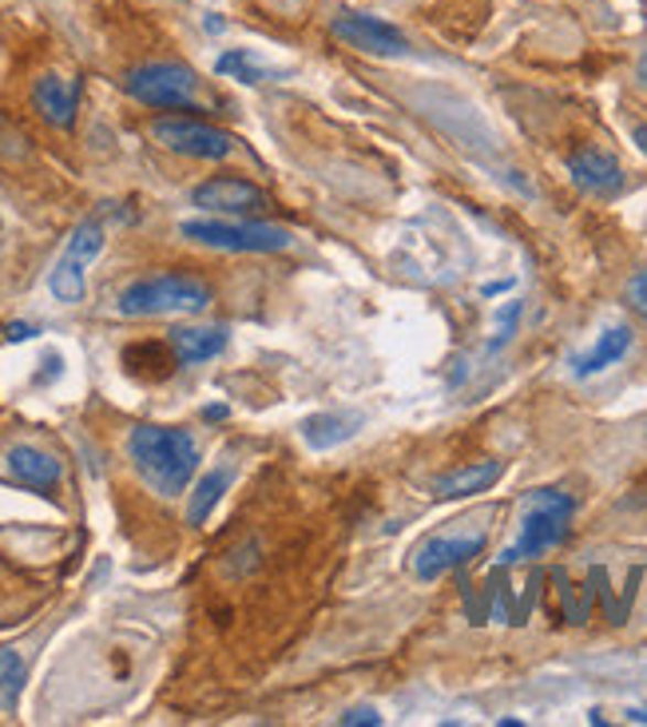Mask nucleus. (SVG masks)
<instances>
[{
	"mask_svg": "<svg viewBox=\"0 0 647 727\" xmlns=\"http://www.w3.org/2000/svg\"><path fill=\"white\" fill-rule=\"evenodd\" d=\"M128 458L160 498H180L200 469V446L187 429L136 426L128 434Z\"/></svg>",
	"mask_w": 647,
	"mask_h": 727,
	"instance_id": "f257e3e1",
	"label": "nucleus"
},
{
	"mask_svg": "<svg viewBox=\"0 0 647 727\" xmlns=\"http://www.w3.org/2000/svg\"><path fill=\"white\" fill-rule=\"evenodd\" d=\"M211 307V287L195 275H180V270H163V275H148L120 290L123 319H160V314H200Z\"/></svg>",
	"mask_w": 647,
	"mask_h": 727,
	"instance_id": "f03ea898",
	"label": "nucleus"
},
{
	"mask_svg": "<svg viewBox=\"0 0 647 727\" xmlns=\"http://www.w3.org/2000/svg\"><path fill=\"white\" fill-rule=\"evenodd\" d=\"M572 498L560 493V489H537L532 498H528V509H525V521H520V537L517 545L505 548V565L513 560H528V557H540L548 548H557L568 533V521H572Z\"/></svg>",
	"mask_w": 647,
	"mask_h": 727,
	"instance_id": "7ed1b4c3",
	"label": "nucleus"
},
{
	"mask_svg": "<svg viewBox=\"0 0 647 727\" xmlns=\"http://www.w3.org/2000/svg\"><path fill=\"white\" fill-rule=\"evenodd\" d=\"M180 235L200 247L230 250V255H270V250L290 247V231L242 220H187L180 223Z\"/></svg>",
	"mask_w": 647,
	"mask_h": 727,
	"instance_id": "20e7f679",
	"label": "nucleus"
},
{
	"mask_svg": "<svg viewBox=\"0 0 647 727\" xmlns=\"http://www.w3.org/2000/svg\"><path fill=\"white\" fill-rule=\"evenodd\" d=\"M195 72L187 64H171V61H155V64H143L136 68L123 81V92H128L131 100L143 104V108H163V111H183V108H195Z\"/></svg>",
	"mask_w": 647,
	"mask_h": 727,
	"instance_id": "39448f33",
	"label": "nucleus"
},
{
	"mask_svg": "<svg viewBox=\"0 0 647 727\" xmlns=\"http://www.w3.org/2000/svg\"><path fill=\"white\" fill-rule=\"evenodd\" d=\"M151 140L160 148L175 151V156H187V160H227L235 156V136L215 124L191 120V116H160L151 124Z\"/></svg>",
	"mask_w": 647,
	"mask_h": 727,
	"instance_id": "423d86ee",
	"label": "nucleus"
},
{
	"mask_svg": "<svg viewBox=\"0 0 647 727\" xmlns=\"http://www.w3.org/2000/svg\"><path fill=\"white\" fill-rule=\"evenodd\" d=\"M104 250V223L100 220H84L80 227L72 231L68 247H64L61 263L52 267L48 290L61 302H80L84 299V275H88V263Z\"/></svg>",
	"mask_w": 647,
	"mask_h": 727,
	"instance_id": "0eeeda50",
	"label": "nucleus"
},
{
	"mask_svg": "<svg viewBox=\"0 0 647 727\" xmlns=\"http://www.w3.org/2000/svg\"><path fill=\"white\" fill-rule=\"evenodd\" d=\"M191 203L203 211H215V215H230V220L259 215V211L270 207L267 191L255 188L250 180H239V175H215V180L200 183L191 191Z\"/></svg>",
	"mask_w": 647,
	"mask_h": 727,
	"instance_id": "6e6552de",
	"label": "nucleus"
},
{
	"mask_svg": "<svg viewBox=\"0 0 647 727\" xmlns=\"http://www.w3.org/2000/svg\"><path fill=\"white\" fill-rule=\"evenodd\" d=\"M485 553V533H468V537H429L425 545L413 553V577L438 580L449 568L468 565L473 557Z\"/></svg>",
	"mask_w": 647,
	"mask_h": 727,
	"instance_id": "1a4fd4ad",
	"label": "nucleus"
},
{
	"mask_svg": "<svg viewBox=\"0 0 647 727\" xmlns=\"http://www.w3.org/2000/svg\"><path fill=\"white\" fill-rule=\"evenodd\" d=\"M334 36L346 41L349 49L369 52V56H401V52H406L401 29H393L389 21H378V17H362V12L338 17V21H334Z\"/></svg>",
	"mask_w": 647,
	"mask_h": 727,
	"instance_id": "9d476101",
	"label": "nucleus"
},
{
	"mask_svg": "<svg viewBox=\"0 0 647 727\" xmlns=\"http://www.w3.org/2000/svg\"><path fill=\"white\" fill-rule=\"evenodd\" d=\"M568 175L580 191L587 195H600V200H612L624 188V168L612 151L604 148H580L568 156Z\"/></svg>",
	"mask_w": 647,
	"mask_h": 727,
	"instance_id": "9b49d317",
	"label": "nucleus"
},
{
	"mask_svg": "<svg viewBox=\"0 0 647 727\" xmlns=\"http://www.w3.org/2000/svg\"><path fill=\"white\" fill-rule=\"evenodd\" d=\"M4 469H9V478L17 481V485L32 489V493H41V498H52V493H56L61 473H64L61 461L36 446H12L9 453H4Z\"/></svg>",
	"mask_w": 647,
	"mask_h": 727,
	"instance_id": "f8f14e48",
	"label": "nucleus"
},
{
	"mask_svg": "<svg viewBox=\"0 0 647 727\" xmlns=\"http://www.w3.org/2000/svg\"><path fill=\"white\" fill-rule=\"evenodd\" d=\"M32 108L41 111V120L52 128H72L76 108H80V81H64V76H41L32 88Z\"/></svg>",
	"mask_w": 647,
	"mask_h": 727,
	"instance_id": "ddd939ff",
	"label": "nucleus"
},
{
	"mask_svg": "<svg viewBox=\"0 0 647 727\" xmlns=\"http://www.w3.org/2000/svg\"><path fill=\"white\" fill-rule=\"evenodd\" d=\"M505 473L500 461H473V466H461L445 478L433 481V498L438 501H457V498H477L485 489H493Z\"/></svg>",
	"mask_w": 647,
	"mask_h": 727,
	"instance_id": "4468645a",
	"label": "nucleus"
},
{
	"mask_svg": "<svg viewBox=\"0 0 647 727\" xmlns=\"http://www.w3.org/2000/svg\"><path fill=\"white\" fill-rule=\"evenodd\" d=\"M180 366H200L227 350V327H175L168 334Z\"/></svg>",
	"mask_w": 647,
	"mask_h": 727,
	"instance_id": "2eb2a0df",
	"label": "nucleus"
},
{
	"mask_svg": "<svg viewBox=\"0 0 647 727\" xmlns=\"http://www.w3.org/2000/svg\"><path fill=\"white\" fill-rule=\"evenodd\" d=\"M627 350H632V330L627 327H607L604 334L592 342L587 354L572 359V374H576V378H592V374H600V370L616 366Z\"/></svg>",
	"mask_w": 647,
	"mask_h": 727,
	"instance_id": "dca6fc26",
	"label": "nucleus"
},
{
	"mask_svg": "<svg viewBox=\"0 0 647 727\" xmlns=\"http://www.w3.org/2000/svg\"><path fill=\"white\" fill-rule=\"evenodd\" d=\"M123 366H128L136 378L160 382L180 366V359H175L171 342H136V346L123 350Z\"/></svg>",
	"mask_w": 647,
	"mask_h": 727,
	"instance_id": "f3484780",
	"label": "nucleus"
},
{
	"mask_svg": "<svg viewBox=\"0 0 647 727\" xmlns=\"http://www.w3.org/2000/svg\"><path fill=\"white\" fill-rule=\"evenodd\" d=\"M358 426L362 421L346 418V414H314V418L302 421V438H306L310 449H330V446H338V441L354 438Z\"/></svg>",
	"mask_w": 647,
	"mask_h": 727,
	"instance_id": "a211bd4d",
	"label": "nucleus"
},
{
	"mask_svg": "<svg viewBox=\"0 0 647 727\" xmlns=\"http://www.w3.org/2000/svg\"><path fill=\"white\" fill-rule=\"evenodd\" d=\"M230 489V469H211V473H203V481L195 485V493H191V505H187V521L191 525H203V521L211 517V509L219 505L223 493Z\"/></svg>",
	"mask_w": 647,
	"mask_h": 727,
	"instance_id": "6ab92c4d",
	"label": "nucleus"
},
{
	"mask_svg": "<svg viewBox=\"0 0 647 727\" xmlns=\"http://www.w3.org/2000/svg\"><path fill=\"white\" fill-rule=\"evenodd\" d=\"M24 687V660L12 648H0V712H17Z\"/></svg>",
	"mask_w": 647,
	"mask_h": 727,
	"instance_id": "aec40b11",
	"label": "nucleus"
},
{
	"mask_svg": "<svg viewBox=\"0 0 647 727\" xmlns=\"http://www.w3.org/2000/svg\"><path fill=\"white\" fill-rule=\"evenodd\" d=\"M215 68L223 72V76H235V81H242V84H259V81H267V72L255 64V56H250L247 49H235V52H223L219 56V64Z\"/></svg>",
	"mask_w": 647,
	"mask_h": 727,
	"instance_id": "412c9836",
	"label": "nucleus"
},
{
	"mask_svg": "<svg viewBox=\"0 0 647 727\" xmlns=\"http://www.w3.org/2000/svg\"><path fill=\"white\" fill-rule=\"evenodd\" d=\"M624 299H627V307L636 310L639 319L647 322V270H636L632 279H627V287H624Z\"/></svg>",
	"mask_w": 647,
	"mask_h": 727,
	"instance_id": "4be33fe9",
	"label": "nucleus"
},
{
	"mask_svg": "<svg viewBox=\"0 0 647 727\" xmlns=\"http://www.w3.org/2000/svg\"><path fill=\"white\" fill-rule=\"evenodd\" d=\"M517 314H520V302H508L505 310L497 314V322H500V334L493 342H488V350H497V346H505L508 339H513V322H517Z\"/></svg>",
	"mask_w": 647,
	"mask_h": 727,
	"instance_id": "5701e85b",
	"label": "nucleus"
},
{
	"mask_svg": "<svg viewBox=\"0 0 647 727\" xmlns=\"http://www.w3.org/2000/svg\"><path fill=\"white\" fill-rule=\"evenodd\" d=\"M362 724L378 727V724H381V716H378V712H374V707H358V712H349V716H342V727H362Z\"/></svg>",
	"mask_w": 647,
	"mask_h": 727,
	"instance_id": "b1692460",
	"label": "nucleus"
},
{
	"mask_svg": "<svg viewBox=\"0 0 647 727\" xmlns=\"http://www.w3.org/2000/svg\"><path fill=\"white\" fill-rule=\"evenodd\" d=\"M32 334H36V327H29V322H17V327L4 330V339H9V342H29Z\"/></svg>",
	"mask_w": 647,
	"mask_h": 727,
	"instance_id": "393cba45",
	"label": "nucleus"
},
{
	"mask_svg": "<svg viewBox=\"0 0 647 727\" xmlns=\"http://www.w3.org/2000/svg\"><path fill=\"white\" fill-rule=\"evenodd\" d=\"M203 418H207V421H223V418H227V406H207V409H203Z\"/></svg>",
	"mask_w": 647,
	"mask_h": 727,
	"instance_id": "a878e982",
	"label": "nucleus"
},
{
	"mask_svg": "<svg viewBox=\"0 0 647 727\" xmlns=\"http://www.w3.org/2000/svg\"><path fill=\"white\" fill-rule=\"evenodd\" d=\"M632 140H636V143H639V151H644V156H647V124H639V128L632 131Z\"/></svg>",
	"mask_w": 647,
	"mask_h": 727,
	"instance_id": "bb28decb",
	"label": "nucleus"
},
{
	"mask_svg": "<svg viewBox=\"0 0 647 727\" xmlns=\"http://www.w3.org/2000/svg\"><path fill=\"white\" fill-rule=\"evenodd\" d=\"M636 76H639V84H644V92H647V52L639 56V64H636Z\"/></svg>",
	"mask_w": 647,
	"mask_h": 727,
	"instance_id": "cd10ccee",
	"label": "nucleus"
}]
</instances>
